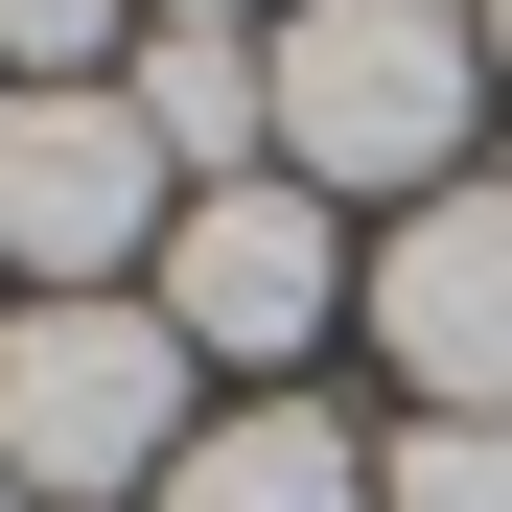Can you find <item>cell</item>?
I'll list each match as a JSON object with an SVG mask.
<instances>
[{
	"label": "cell",
	"mask_w": 512,
	"mask_h": 512,
	"mask_svg": "<svg viewBox=\"0 0 512 512\" xmlns=\"http://www.w3.org/2000/svg\"><path fill=\"white\" fill-rule=\"evenodd\" d=\"M466 94H489L466 0H303V24H280V187L443 210V187H466Z\"/></svg>",
	"instance_id": "obj_1"
},
{
	"label": "cell",
	"mask_w": 512,
	"mask_h": 512,
	"mask_svg": "<svg viewBox=\"0 0 512 512\" xmlns=\"http://www.w3.org/2000/svg\"><path fill=\"white\" fill-rule=\"evenodd\" d=\"M210 419H187V326L163 303H24L0 326V466H24V512L47 489H163Z\"/></svg>",
	"instance_id": "obj_2"
},
{
	"label": "cell",
	"mask_w": 512,
	"mask_h": 512,
	"mask_svg": "<svg viewBox=\"0 0 512 512\" xmlns=\"http://www.w3.org/2000/svg\"><path fill=\"white\" fill-rule=\"evenodd\" d=\"M140 233H163V140H140L117 70L94 94H0V256H24L47 303H117Z\"/></svg>",
	"instance_id": "obj_3"
},
{
	"label": "cell",
	"mask_w": 512,
	"mask_h": 512,
	"mask_svg": "<svg viewBox=\"0 0 512 512\" xmlns=\"http://www.w3.org/2000/svg\"><path fill=\"white\" fill-rule=\"evenodd\" d=\"M373 350L443 396V419H512V187L396 210V256H373Z\"/></svg>",
	"instance_id": "obj_4"
},
{
	"label": "cell",
	"mask_w": 512,
	"mask_h": 512,
	"mask_svg": "<svg viewBox=\"0 0 512 512\" xmlns=\"http://www.w3.org/2000/svg\"><path fill=\"white\" fill-rule=\"evenodd\" d=\"M187 350H303L326 303H350V256H326V187H210L163 210V280H140Z\"/></svg>",
	"instance_id": "obj_5"
},
{
	"label": "cell",
	"mask_w": 512,
	"mask_h": 512,
	"mask_svg": "<svg viewBox=\"0 0 512 512\" xmlns=\"http://www.w3.org/2000/svg\"><path fill=\"white\" fill-rule=\"evenodd\" d=\"M117 94H140V140H163L187 210H210V187H280V47H256V24H163Z\"/></svg>",
	"instance_id": "obj_6"
},
{
	"label": "cell",
	"mask_w": 512,
	"mask_h": 512,
	"mask_svg": "<svg viewBox=\"0 0 512 512\" xmlns=\"http://www.w3.org/2000/svg\"><path fill=\"white\" fill-rule=\"evenodd\" d=\"M163 512H373V443L280 396V419H210V443L163 466Z\"/></svg>",
	"instance_id": "obj_7"
},
{
	"label": "cell",
	"mask_w": 512,
	"mask_h": 512,
	"mask_svg": "<svg viewBox=\"0 0 512 512\" xmlns=\"http://www.w3.org/2000/svg\"><path fill=\"white\" fill-rule=\"evenodd\" d=\"M373 512H512V419H419L373 466Z\"/></svg>",
	"instance_id": "obj_8"
},
{
	"label": "cell",
	"mask_w": 512,
	"mask_h": 512,
	"mask_svg": "<svg viewBox=\"0 0 512 512\" xmlns=\"http://www.w3.org/2000/svg\"><path fill=\"white\" fill-rule=\"evenodd\" d=\"M94 47H117V0H0V70L24 94H94Z\"/></svg>",
	"instance_id": "obj_9"
},
{
	"label": "cell",
	"mask_w": 512,
	"mask_h": 512,
	"mask_svg": "<svg viewBox=\"0 0 512 512\" xmlns=\"http://www.w3.org/2000/svg\"><path fill=\"white\" fill-rule=\"evenodd\" d=\"M140 24H256V0H140Z\"/></svg>",
	"instance_id": "obj_10"
},
{
	"label": "cell",
	"mask_w": 512,
	"mask_h": 512,
	"mask_svg": "<svg viewBox=\"0 0 512 512\" xmlns=\"http://www.w3.org/2000/svg\"><path fill=\"white\" fill-rule=\"evenodd\" d=\"M466 47H489V70H512V0H489V24H466Z\"/></svg>",
	"instance_id": "obj_11"
},
{
	"label": "cell",
	"mask_w": 512,
	"mask_h": 512,
	"mask_svg": "<svg viewBox=\"0 0 512 512\" xmlns=\"http://www.w3.org/2000/svg\"><path fill=\"white\" fill-rule=\"evenodd\" d=\"M0 512H24V466H0Z\"/></svg>",
	"instance_id": "obj_12"
}]
</instances>
